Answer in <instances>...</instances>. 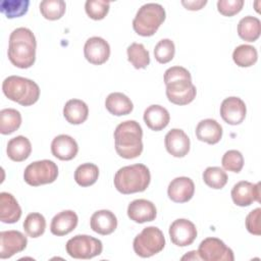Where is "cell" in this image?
I'll use <instances>...</instances> for the list:
<instances>
[{"instance_id": "6da1fadb", "label": "cell", "mask_w": 261, "mask_h": 261, "mask_svg": "<svg viewBox=\"0 0 261 261\" xmlns=\"http://www.w3.org/2000/svg\"><path fill=\"white\" fill-rule=\"evenodd\" d=\"M167 99L175 105L191 103L197 94L190 71L182 66H172L164 72Z\"/></svg>"}, {"instance_id": "7a4b0ae2", "label": "cell", "mask_w": 261, "mask_h": 261, "mask_svg": "<svg viewBox=\"0 0 261 261\" xmlns=\"http://www.w3.org/2000/svg\"><path fill=\"white\" fill-rule=\"evenodd\" d=\"M37 42L35 35L28 28H17L9 36L8 58L18 68H29L36 60Z\"/></svg>"}, {"instance_id": "3957f363", "label": "cell", "mask_w": 261, "mask_h": 261, "mask_svg": "<svg viewBox=\"0 0 261 261\" xmlns=\"http://www.w3.org/2000/svg\"><path fill=\"white\" fill-rule=\"evenodd\" d=\"M143 129L136 120L120 122L114 130L116 153L124 159H134L143 151Z\"/></svg>"}, {"instance_id": "277c9868", "label": "cell", "mask_w": 261, "mask_h": 261, "mask_svg": "<svg viewBox=\"0 0 261 261\" xmlns=\"http://www.w3.org/2000/svg\"><path fill=\"white\" fill-rule=\"evenodd\" d=\"M151 180L149 168L141 163L119 168L114 175V187L124 195L144 192Z\"/></svg>"}, {"instance_id": "5b68a950", "label": "cell", "mask_w": 261, "mask_h": 261, "mask_svg": "<svg viewBox=\"0 0 261 261\" xmlns=\"http://www.w3.org/2000/svg\"><path fill=\"white\" fill-rule=\"evenodd\" d=\"M4 95L22 106L35 104L40 97V88L32 80L19 75H9L2 83Z\"/></svg>"}, {"instance_id": "8992f818", "label": "cell", "mask_w": 261, "mask_h": 261, "mask_svg": "<svg viewBox=\"0 0 261 261\" xmlns=\"http://www.w3.org/2000/svg\"><path fill=\"white\" fill-rule=\"evenodd\" d=\"M165 19V9L158 3L142 5L133 20L135 32L143 37L153 36Z\"/></svg>"}, {"instance_id": "52a82bcc", "label": "cell", "mask_w": 261, "mask_h": 261, "mask_svg": "<svg viewBox=\"0 0 261 261\" xmlns=\"http://www.w3.org/2000/svg\"><path fill=\"white\" fill-rule=\"evenodd\" d=\"M164 246L165 238L163 232L156 226L145 227L133 243L135 253L142 258H148L160 253Z\"/></svg>"}, {"instance_id": "ba28073f", "label": "cell", "mask_w": 261, "mask_h": 261, "mask_svg": "<svg viewBox=\"0 0 261 261\" xmlns=\"http://www.w3.org/2000/svg\"><path fill=\"white\" fill-rule=\"evenodd\" d=\"M58 176V167L51 160L44 159L29 164L23 172L24 181L33 187L55 181Z\"/></svg>"}, {"instance_id": "9c48e42d", "label": "cell", "mask_w": 261, "mask_h": 261, "mask_svg": "<svg viewBox=\"0 0 261 261\" xmlns=\"http://www.w3.org/2000/svg\"><path fill=\"white\" fill-rule=\"evenodd\" d=\"M67 254L74 259H91L102 253V242L88 234H76L66 243Z\"/></svg>"}, {"instance_id": "30bf717a", "label": "cell", "mask_w": 261, "mask_h": 261, "mask_svg": "<svg viewBox=\"0 0 261 261\" xmlns=\"http://www.w3.org/2000/svg\"><path fill=\"white\" fill-rule=\"evenodd\" d=\"M198 254L201 260L206 261L234 260L232 250L217 238H206L203 240L199 245Z\"/></svg>"}, {"instance_id": "8fae6325", "label": "cell", "mask_w": 261, "mask_h": 261, "mask_svg": "<svg viewBox=\"0 0 261 261\" xmlns=\"http://www.w3.org/2000/svg\"><path fill=\"white\" fill-rule=\"evenodd\" d=\"M169 237L175 246L186 247L196 240L197 228L192 221L186 218H178L170 224Z\"/></svg>"}, {"instance_id": "7c38bea8", "label": "cell", "mask_w": 261, "mask_h": 261, "mask_svg": "<svg viewBox=\"0 0 261 261\" xmlns=\"http://www.w3.org/2000/svg\"><path fill=\"white\" fill-rule=\"evenodd\" d=\"M28 239L18 230L0 232V258L7 259L27 248Z\"/></svg>"}, {"instance_id": "4fadbf2b", "label": "cell", "mask_w": 261, "mask_h": 261, "mask_svg": "<svg viewBox=\"0 0 261 261\" xmlns=\"http://www.w3.org/2000/svg\"><path fill=\"white\" fill-rule=\"evenodd\" d=\"M247 113L245 102L239 97L225 98L220 105V116L228 124L237 125L244 121Z\"/></svg>"}, {"instance_id": "5bb4252c", "label": "cell", "mask_w": 261, "mask_h": 261, "mask_svg": "<svg viewBox=\"0 0 261 261\" xmlns=\"http://www.w3.org/2000/svg\"><path fill=\"white\" fill-rule=\"evenodd\" d=\"M230 195L233 203L241 207L249 206L255 201L260 202V184L241 180L232 187Z\"/></svg>"}, {"instance_id": "9a60e30c", "label": "cell", "mask_w": 261, "mask_h": 261, "mask_svg": "<svg viewBox=\"0 0 261 261\" xmlns=\"http://www.w3.org/2000/svg\"><path fill=\"white\" fill-rule=\"evenodd\" d=\"M84 55L92 64H103L110 56V46L101 37H91L85 43Z\"/></svg>"}, {"instance_id": "2e32d148", "label": "cell", "mask_w": 261, "mask_h": 261, "mask_svg": "<svg viewBox=\"0 0 261 261\" xmlns=\"http://www.w3.org/2000/svg\"><path fill=\"white\" fill-rule=\"evenodd\" d=\"M195 193L194 181L187 176H179L172 179L167 188L169 199L175 203H186L190 201Z\"/></svg>"}, {"instance_id": "e0dca14e", "label": "cell", "mask_w": 261, "mask_h": 261, "mask_svg": "<svg viewBox=\"0 0 261 261\" xmlns=\"http://www.w3.org/2000/svg\"><path fill=\"white\" fill-rule=\"evenodd\" d=\"M167 152L174 157H185L190 151V139L180 128L170 129L164 138Z\"/></svg>"}, {"instance_id": "ac0fdd59", "label": "cell", "mask_w": 261, "mask_h": 261, "mask_svg": "<svg viewBox=\"0 0 261 261\" xmlns=\"http://www.w3.org/2000/svg\"><path fill=\"white\" fill-rule=\"evenodd\" d=\"M127 216L137 223L153 221L157 216L155 205L146 199H137L127 206Z\"/></svg>"}, {"instance_id": "d6986e66", "label": "cell", "mask_w": 261, "mask_h": 261, "mask_svg": "<svg viewBox=\"0 0 261 261\" xmlns=\"http://www.w3.org/2000/svg\"><path fill=\"white\" fill-rule=\"evenodd\" d=\"M51 152L54 157L68 161L76 156L79 146L72 137L68 135H59L55 137L51 143Z\"/></svg>"}, {"instance_id": "ffe728a7", "label": "cell", "mask_w": 261, "mask_h": 261, "mask_svg": "<svg viewBox=\"0 0 261 261\" xmlns=\"http://www.w3.org/2000/svg\"><path fill=\"white\" fill-rule=\"evenodd\" d=\"M90 226L95 232L102 236H107L116 229L117 218L110 210H98L91 216Z\"/></svg>"}, {"instance_id": "44dd1931", "label": "cell", "mask_w": 261, "mask_h": 261, "mask_svg": "<svg viewBox=\"0 0 261 261\" xmlns=\"http://www.w3.org/2000/svg\"><path fill=\"white\" fill-rule=\"evenodd\" d=\"M79 217L72 210H63L57 213L51 221L50 230L57 237L65 236L71 232L77 225Z\"/></svg>"}, {"instance_id": "7402d4cb", "label": "cell", "mask_w": 261, "mask_h": 261, "mask_svg": "<svg viewBox=\"0 0 261 261\" xmlns=\"http://www.w3.org/2000/svg\"><path fill=\"white\" fill-rule=\"evenodd\" d=\"M170 120L169 112L161 105L153 104L144 111V121L147 126L155 132L165 128Z\"/></svg>"}, {"instance_id": "603a6c76", "label": "cell", "mask_w": 261, "mask_h": 261, "mask_svg": "<svg viewBox=\"0 0 261 261\" xmlns=\"http://www.w3.org/2000/svg\"><path fill=\"white\" fill-rule=\"evenodd\" d=\"M196 137L199 141L214 145L221 140L222 126L215 119H203L196 126Z\"/></svg>"}, {"instance_id": "cb8c5ba5", "label": "cell", "mask_w": 261, "mask_h": 261, "mask_svg": "<svg viewBox=\"0 0 261 261\" xmlns=\"http://www.w3.org/2000/svg\"><path fill=\"white\" fill-rule=\"evenodd\" d=\"M21 216V208L13 195L0 193V220L4 223H15Z\"/></svg>"}, {"instance_id": "d4e9b609", "label": "cell", "mask_w": 261, "mask_h": 261, "mask_svg": "<svg viewBox=\"0 0 261 261\" xmlns=\"http://www.w3.org/2000/svg\"><path fill=\"white\" fill-rule=\"evenodd\" d=\"M89 115L88 105L80 99L68 100L63 107V116L71 124L85 122Z\"/></svg>"}, {"instance_id": "484cf974", "label": "cell", "mask_w": 261, "mask_h": 261, "mask_svg": "<svg viewBox=\"0 0 261 261\" xmlns=\"http://www.w3.org/2000/svg\"><path fill=\"white\" fill-rule=\"evenodd\" d=\"M105 107L111 114L116 116L129 114L134 109L130 99L120 92L110 93L105 100Z\"/></svg>"}, {"instance_id": "4316f807", "label": "cell", "mask_w": 261, "mask_h": 261, "mask_svg": "<svg viewBox=\"0 0 261 261\" xmlns=\"http://www.w3.org/2000/svg\"><path fill=\"white\" fill-rule=\"evenodd\" d=\"M8 157L15 162H21L29 158L32 152L30 140L23 136H17L8 141L6 149Z\"/></svg>"}, {"instance_id": "83f0119b", "label": "cell", "mask_w": 261, "mask_h": 261, "mask_svg": "<svg viewBox=\"0 0 261 261\" xmlns=\"http://www.w3.org/2000/svg\"><path fill=\"white\" fill-rule=\"evenodd\" d=\"M261 22L255 16H245L238 24V35L241 39L247 42H254L260 37Z\"/></svg>"}, {"instance_id": "f1b7e54d", "label": "cell", "mask_w": 261, "mask_h": 261, "mask_svg": "<svg viewBox=\"0 0 261 261\" xmlns=\"http://www.w3.org/2000/svg\"><path fill=\"white\" fill-rule=\"evenodd\" d=\"M21 124V114L13 108H4L0 111V133L9 135L14 133Z\"/></svg>"}, {"instance_id": "f546056e", "label": "cell", "mask_w": 261, "mask_h": 261, "mask_svg": "<svg viewBox=\"0 0 261 261\" xmlns=\"http://www.w3.org/2000/svg\"><path fill=\"white\" fill-rule=\"evenodd\" d=\"M99 176V168L94 163H83L74 171V180L81 187L94 185Z\"/></svg>"}, {"instance_id": "4dcf8cb0", "label": "cell", "mask_w": 261, "mask_h": 261, "mask_svg": "<svg viewBox=\"0 0 261 261\" xmlns=\"http://www.w3.org/2000/svg\"><path fill=\"white\" fill-rule=\"evenodd\" d=\"M127 59L137 69L146 68L150 63V56L147 49L141 43H132L127 49Z\"/></svg>"}, {"instance_id": "1f68e13d", "label": "cell", "mask_w": 261, "mask_h": 261, "mask_svg": "<svg viewBox=\"0 0 261 261\" xmlns=\"http://www.w3.org/2000/svg\"><path fill=\"white\" fill-rule=\"evenodd\" d=\"M232 59L240 67H249L256 63L258 53L255 47L251 45H240L232 52Z\"/></svg>"}, {"instance_id": "d6a6232c", "label": "cell", "mask_w": 261, "mask_h": 261, "mask_svg": "<svg viewBox=\"0 0 261 261\" xmlns=\"http://www.w3.org/2000/svg\"><path fill=\"white\" fill-rule=\"evenodd\" d=\"M45 228L46 219L41 213H30L23 221V229L25 233L31 238L41 237L45 232Z\"/></svg>"}, {"instance_id": "836d02e7", "label": "cell", "mask_w": 261, "mask_h": 261, "mask_svg": "<svg viewBox=\"0 0 261 261\" xmlns=\"http://www.w3.org/2000/svg\"><path fill=\"white\" fill-rule=\"evenodd\" d=\"M29 5V0H2L0 3V11L7 18L19 17L28 12Z\"/></svg>"}, {"instance_id": "e575fe53", "label": "cell", "mask_w": 261, "mask_h": 261, "mask_svg": "<svg viewBox=\"0 0 261 261\" xmlns=\"http://www.w3.org/2000/svg\"><path fill=\"white\" fill-rule=\"evenodd\" d=\"M66 4L63 0H44L40 3L42 15L49 20H56L65 13Z\"/></svg>"}, {"instance_id": "d590c367", "label": "cell", "mask_w": 261, "mask_h": 261, "mask_svg": "<svg viewBox=\"0 0 261 261\" xmlns=\"http://www.w3.org/2000/svg\"><path fill=\"white\" fill-rule=\"evenodd\" d=\"M203 180L204 182L215 190L222 189L227 182V174L226 172L217 166L207 167L203 172Z\"/></svg>"}, {"instance_id": "8d00e7d4", "label": "cell", "mask_w": 261, "mask_h": 261, "mask_svg": "<svg viewBox=\"0 0 261 261\" xmlns=\"http://www.w3.org/2000/svg\"><path fill=\"white\" fill-rule=\"evenodd\" d=\"M175 53L174 43L170 39L160 40L154 48L155 59L159 63H167L172 60Z\"/></svg>"}, {"instance_id": "74e56055", "label": "cell", "mask_w": 261, "mask_h": 261, "mask_svg": "<svg viewBox=\"0 0 261 261\" xmlns=\"http://www.w3.org/2000/svg\"><path fill=\"white\" fill-rule=\"evenodd\" d=\"M110 2L105 0H87L85 10L89 17L95 20L103 19L109 11Z\"/></svg>"}, {"instance_id": "f35d334b", "label": "cell", "mask_w": 261, "mask_h": 261, "mask_svg": "<svg viewBox=\"0 0 261 261\" xmlns=\"http://www.w3.org/2000/svg\"><path fill=\"white\" fill-rule=\"evenodd\" d=\"M221 164L225 170L239 173L244 166V157L238 150H228L222 156Z\"/></svg>"}, {"instance_id": "ab89813d", "label": "cell", "mask_w": 261, "mask_h": 261, "mask_svg": "<svg viewBox=\"0 0 261 261\" xmlns=\"http://www.w3.org/2000/svg\"><path fill=\"white\" fill-rule=\"evenodd\" d=\"M244 6L243 0H218L217 9L224 16H232L239 13Z\"/></svg>"}, {"instance_id": "60d3db41", "label": "cell", "mask_w": 261, "mask_h": 261, "mask_svg": "<svg viewBox=\"0 0 261 261\" xmlns=\"http://www.w3.org/2000/svg\"><path fill=\"white\" fill-rule=\"evenodd\" d=\"M260 216L261 209L256 208L252 210L246 217V227L248 231L255 236H260L261 227H260Z\"/></svg>"}, {"instance_id": "b9f144b4", "label": "cell", "mask_w": 261, "mask_h": 261, "mask_svg": "<svg viewBox=\"0 0 261 261\" xmlns=\"http://www.w3.org/2000/svg\"><path fill=\"white\" fill-rule=\"evenodd\" d=\"M181 4L189 10H199L207 4V1L206 0H192V1L182 0Z\"/></svg>"}, {"instance_id": "7bdbcfd3", "label": "cell", "mask_w": 261, "mask_h": 261, "mask_svg": "<svg viewBox=\"0 0 261 261\" xmlns=\"http://www.w3.org/2000/svg\"><path fill=\"white\" fill-rule=\"evenodd\" d=\"M186 259H188V260H201V258H200V256H199V254H198V251H191V252H189V254H187V255H185L182 258H181V260H186Z\"/></svg>"}]
</instances>
